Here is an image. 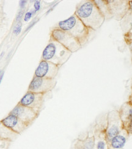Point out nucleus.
I'll return each instance as SVG.
<instances>
[{"label": "nucleus", "instance_id": "1", "mask_svg": "<svg viewBox=\"0 0 132 149\" xmlns=\"http://www.w3.org/2000/svg\"><path fill=\"white\" fill-rule=\"evenodd\" d=\"M85 25L92 31H96L103 25L105 17L94 1L81 2L77 6L75 13Z\"/></svg>", "mask_w": 132, "mask_h": 149}, {"label": "nucleus", "instance_id": "2", "mask_svg": "<svg viewBox=\"0 0 132 149\" xmlns=\"http://www.w3.org/2000/svg\"><path fill=\"white\" fill-rule=\"evenodd\" d=\"M58 28L76 39L83 46L89 40L92 30L87 28L75 14L58 23Z\"/></svg>", "mask_w": 132, "mask_h": 149}, {"label": "nucleus", "instance_id": "3", "mask_svg": "<svg viewBox=\"0 0 132 149\" xmlns=\"http://www.w3.org/2000/svg\"><path fill=\"white\" fill-rule=\"evenodd\" d=\"M72 54L57 41L50 38L42 52V60L50 62L60 68L69 59Z\"/></svg>", "mask_w": 132, "mask_h": 149}, {"label": "nucleus", "instance_id": "4", "mask_svg": "<svg viewBox=\"0 0 132 149\" xmlns=\"http://www.w3.org/2000/svg\"><path fill=\"white\" fill-rule=\"evenodd\" d=\"M122 123L118 111L113 110L108 113L106 127L103 130L105 140L109 148L111 140L122 131Z\"/></svg>", "mask_w": 132, "mask_h": 149}, {"label": "nucleus", "instance_id": "5", "mask_svg": "<svg viewBox=\"0 0 132 149\" xmlns=\"http://www.w3.org/2000/svg\"><path fill=\"white\" fill-rule=\"evenodd\" d=\"M51 38L57 41L72 53L78 51L82 47L80 42L73 36L58 28L52 30Z\"/></svg>", "mask_w": 132, "mask_h": 149}, {"label": "nucleus", "instance_id": "6", "mask_svg": "<svg viewBox=\"0 0 132 149\" xmlns=\"http://www.w3.org/2000/svg\"><path fill=\"white\" fill-rule=\"evenodd\" d=\"M54 79H48L34 77L28 87V91L45 94L52 91L56 85Z\"/></svg>", "mask_w": 132, "mask_h": 149}, {"label": "nucleus", "instance_id": "7", "mask_svg": "<svg viewBox=\"0 0 132 149\" xmlns=\"http://www.w3.org/2000/svg\"><path fill=\"white\" fill-rule=\"evenodd\" d=\"M44 96L45 94L28 91L18 104L33 109L40 113L44 103Z\"/></svg>", "mask_w": 132, "mask_h": 149}, {"label": "nucleus", "instance_id": "8", "mask_svg": "<svg viewBox=\"0 0 132 149\" xmlns=\"http://www.w3.org/2000/svg\"><path fill=\"white\" fill-rule=\"evenodd\" d=\"M10 114L17 116L28 127L34 122L39 115V113H37L33 109L22 106L19 104H18L11 111Z\"/></svg>", "mask_w": 132, "mask_h": 149}, {"label": "nucleus", "instance_id": "9", "mask_svg": "<svg viewBox=\"0 0 132 149\" xmlns=\"http://www.w3.org/2000/svg\"><path fill=\"white\" fill-rule=\"evenodd\" d=\"M59 67L50 62L41 60L34 73V77L54 79L57 76Z\"/></svg>", "mask_w": 132, "mask_h": 149}, {"label": "nucleus", "instance_id": "10", "mask_svg": "<svg viewBox=\"0 0 132 149\" xmlns=\"http://www.w3.org/2000/svg\"><path fill=\"white\" fill-rule=\"evenodd\" d=\"M122 129L127 134H132V103H125L118 111Z\"/></svg>", "mask_w": 132, "mask_h": 149}, {"label": "nucleus", "instance_id": "11", "mask_svg": "<svg viewBox=\"0 0 132 149\" xmlns=\"http://www.w3.org/2000/svg\"><path fill=\"white\" fill-rule=\"evenodd\" d=\"M3 125L10 130L11 131L16 133L17 134H22L28 127L18 118L12 114H9L1 120Z\"/></svg>", "mask_w": 132, "mask_h": 149}, {"label": "nucleus", "instance_id": "12", "mask_svg": "<svg viewBox=\"0 0 132 149\" xmlns=\"http://www.w3.org/2000/svg\"><path fill=\"white\" fill-rule=\"evenodd\" d=\"M121 132L111 140L109 146L110 149H121L124 147L127 142V138Z\"/></svg>", "mask_w": 132, "mask_h": 149}, {"label": "nucleus", "instance_id": "13", "mask_svg": "<svg viewBox=\"0 0 132 149\" xmlns=\"http://www.w3.org/2000/svg\"><path fill=\"white\" fill-rule=\"evenodd\" d=\"M81 145L84 149H95L96 138L95 136H87L84 139H78Z\"/></svg>", "mask_w": 132, "mask_h": 149}, {"label": "nucleus", "instance_id": "14", "mask_svg": "<svg viewBox=\"0 0 132 149\" xmlns=\"http://www.w3.org/2000/svg\"><path fill=\"white\" fill-rule=\"evenodd\" d=\"M22 24L20 22H18V23L17 24V25L15 26L14 31H13V33L15 34H20L21 32V30H22Z\"/></svg>", "mask_w": 132, "mask_h": 149}, {"label": "nucleus", "instance_id": "15", "mask_svg": "<svg viewBox=\"0 0 132 149\" xmlns=\"http://www.w3.org/2000/svg\"><path fill=\"white\" fill-rule=\"evenodd\" d=\"M34 10L33 11V13H36V12L39 10L41 8V2L39 1H35L34 4Z\"/></svg>", "mask_w": 132, "mask_h": 149}, {"label": "nucleus", "instance_id": "16", "mask_svg": "<svg viewBox=\"0 0 132 149\" xmlns=\"http://www.w3.org/2000/svg\"><path fill=\"white\" fill-rule=\"evenodd\" d=\"M23 14H24V10H21L18 12V14L17 15V17H16V21L18 22H19L20 21V20L22 19V18L23 17Z\"/></svg>", "mask_w": 132, "mask_h": 149}, {"label": "nucleus", "instance_id": "17", "mask_svg": "<svg viewBox=\"0 0 132 149\" xmlns=\"http://www.w3.org/2000/svg\"><path fill=\"white\" fill-rule=\"evenodd\" d=\"M33 12H27V13L25 14L24 15V20L25 22H28L30 18H31V17H32L33 15Z\"/></svg>", "mask_w": 132, "mask_h": 149}, {"label": "nucleus", "instance_id": "18", "mask_svg": "<svg viewBox=\"0 0 132 149\" xmlns=\"http://www.w3.org/2000/svg\"><path fill=\"white\" fill-rule=\"evenodd\" d=\"M72 149H84V148L82 147V146L81 145L80 141L78 140H77V142H76V143L75 144L74 147Z\"/></svg>", "mask_w": 132, "mask_h": 149}, {"label": "nucleus", "instance_id": "19", "mask_svg": "<svg viewBox=\"0 0 132 149\" xmlns=\"http://www.w3.org/2000/svg\"><path fill=\"white\" fill-rule=\"evenodd\" d=\"M27 3V1H20L19 2V5L21 9H23L24 8V6Z\"/></svg>", "mask_w": 132, "mask_h": 149}, {"label": "nucleus", "instance_id": "20", "mask_svg": "<svg viewBox=\"0 0 132 149\" xmlns=\"http://www.w3.org/2000/svg\"><path fill=\"white\" fill-rule=\"evenodd\" d=\"M36 23V21H34V22H33L32 23H31L29 24V26L27 28V29H26V31H28V29H29L31 27H32L33 26H34V24Z\"/></svg>", "mask_w": 132, "mask_h": 149}, {"label": "nucleus", "instance_id": "21", "mask_svg": "<svg viewBox=\"0 0 132 149\" xmlns=\"http://www.w3.org/2000/svg\"><path fill=\"white\" fill-rule=\"evenodd\" d=\"M3 75H4V73L1 72V71H0V83H1V82Z\"/></svg>", "mask_w": 132, "mask_h": 149}, {"label": "nucleus", "instance_id": "22", "mask_svg": "<svg viewBox=\"0 0 132 149\" xmlns=\"http://www.w3.org/2000/svg\"><path fill=\"white\" fill-rule=\"evenodd\" d=\"M131 6H132V1H131Z\"/></svg>", "mask_w": 132, "mask_h": 149}]
</instances>
